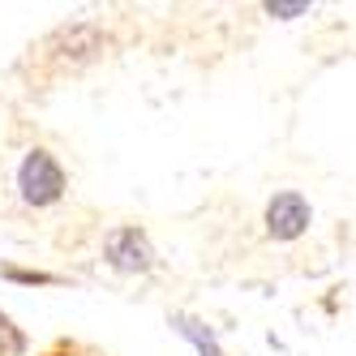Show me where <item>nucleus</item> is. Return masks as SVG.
I'll return each mask as SVG.
<instances>
[{"label":"nucleus","instance_id":"nucleus-7","mask_svg":"<svg viewBox=\"0 0 356 356\" xmlns=\"http://www.w3.org/2000/svg\"><path fill=\"white\" fill-rule=\"evenodd\" d=\"M9 279H22V284H52L47 275H31V270H9Z\"/></svg>","mask_w":356,"mask_h":356},{"label":"nucleus","instance_id":"nucleus-1","mask_svg":"<svg viewBox=\"0 0 356 356\" xmlns=\"http://www.w3.org/2000/svg\"><path fill=\"white\" fill-rule=\"evenodd\" d=\"M17 189L31 207H52L65 193V168L47 155V150H31L17 168Z\"/></svg>","mask_w":356,"mask_h":356},{"label":"nucleus","instance_id":"nucleus-4","mask_svg":"<svg viewBox=\"0 0 356 356\" xmlns=\"http://www.w3.org/2000/svg\"><path fill=\"white\" fill-rule=\"evenodd\" d=\"M172 326L197 348V356H223V348H219V339H215V330H211L207 322H197V318H189V314H176Z\"/></svg>","mask_w":356,"mask_h":356},{"label":"nucleus","instance_id":"nucleus-3","mask_svg":"<svg viewBox=\"0 0 356 356\" xmlns=\"http://www.w3.org/2000/svg\"><path fill=\"white\" fill-rule=\"evenodd\" d=\"M309 219H314L309 202H305L296 189H284V193H275L270 207H266V232L275 241H296L305 227H309Z\"/></svg>","mask_w":356,"mask_h":356},{"label":"nucleus","instance_id":"nucleus-5","mask_svg":"<svg viewBox=\"0 0 356 356\" xmlns=\"http://www.w3.org/2000/svg\"><path fill=\"white\" fill-rule=\"evenodd\" d=\"M26 352V339H22V330L0 314V356H22Z\"/></svg>","mask_w":356,"mask_h":356},{"label":"nucleus","instance_id":"nucleus-2","mask_svg":"<svg viewBox=\"0 0 356 356\" xmlns=\"http://www.w3.org/2000/svg\"><path fill=\"white\" fill-rule=\"evenodd\" d=\"M104 258H108V266H116L124 275H138V270L155 266V249H150L146 232H138V227H116L104 245Z\"/></svg>","mask_w":356,"mask_h":356},{"label":"nucleus","instance_id":"nucleus-6","mask_svg":"<svg viewBox=\"0 0 356 356\" xmlns=\"http://www.w3.org/2000/svg\"><path fill=\"white\" fill-rule=\"evenodd\" d=\"M266 13L270 17H300V13H309V0H270Z\"/></svg>","mask_w":356,"mask_h":356}]
</instances>
